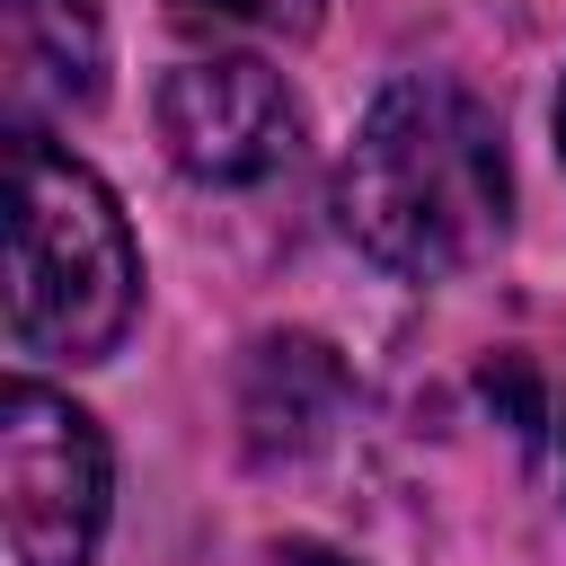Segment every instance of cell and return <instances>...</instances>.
<instances>
[{
    "instance_id": "cell-2",
    "label": "cell",
    "mask_w": 566,
    "mask_h": 566,
    "mask_svg": "<svg viewBox=\"0 0 566 566\" xmlns=\"http://www.w3.org/2000/svg\"><path fill=\"white\" fill-rule=\"evenodd\" d=\"M9 345L35 363H106L142 310V248L115 186L44 142L35 124L9 133Z\"/></svg>"
},
{
    "instance_id": "cell-7",
    "label": "cell",
    "mask_w": 566,
    "mask_h": 566,
    "mask_svg": "<svg viewBox=\"0 0 566 566\" xmlns=\"http://www.w3.org/2000/svg\"><path fill=\"white\" fill-rule=\"evenodd\" d=\"M557 150H566V88H557Z\"/></svg>"
},
{
    "instance_id": "cell-6",
    "label": "cell",
    "mask_w": 566,
    "mask_h": 566,
    "mask_svg": "<svg viewBox=\"0 0 566 566\" xmlns=\"http://www.w3.org/2000/svg\"><path fill=\"white\" fill-rule=\"evenodd\" d=\"M177 9H203V18H256L265 0H177Z\"/></svg>"
},
{
    "instance_id": "cell-5",
    "label": "cell",
    "mask_w": 566,
    "mask_h": 566,
    "mask_svg": "<svg viewBox=\"0 0 566 566\" xmlns=\"http://www.w3.org/2000/svg\"><path fill=\"white\" fill-rule=\"evenodd\" d=\"M106 97V18L97 0H9V106L35 124V106L71 115Z\"/></svg>"
},
{
    "instance_id": "cell-4",
    "label": "cell",
    "mask_w": 566,
    "mask_h": 566,
    "mask_svg": "<svg viewBox=\"0 0 566 566\" xmlns=\"http://www.w3.org/2000/svg\"><path fill=\"white\" fill-rule=\"evenodd\" d=\"M159 142L195 186H265L301 150V97L256 53L177 62L159 80Z\"/></svg>"
},
{
    "instance_id": "cell-8",
    "label": "cell",
    "mask_w": 566,
    "mask_h": 566,
    "mask_svg": "<svg viewBox=\"0 0 566 566\" xmlns=\"http://www.w3.org/2000/svg\"><path fill=\"white\" fill-rule=\"evenodd\" d=\"M557 451H566V433H557Z\"/></svg>"
},
{
    "instance_id": "cell-3",
    "label": "cell",
    "mask_w": 566,
    "mask_h": 566,
    "mask_svg": "<svg viewBox=\"0 0 566 566\" xmlns=\"http://www.w3.org/2000/svg\"><path fill=\"white\" fill-rule=\"evenodd\" d=\"M106 433L44 380L0 389V566H88L106 531Z\"/></svg>"
},
{
    "instance_id": "cell-1",
    "label": "cell",
    "mask_w": 566,
    "mask_h": 566,
    "mask_svg": "<svg viewBox=\"0 0 566 566\" xmlns=\"http://www.w3.org/2000/svg\"><path fill=\"white\" fill-rule=\"evenodd\" d=\"M513 221L504 124L442 71H407L371 97L336 159V230L398 283H442L495 256Z\"/></svg>"
}]
</instances>
